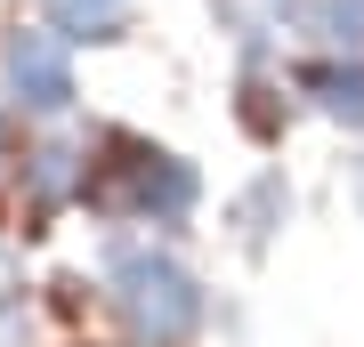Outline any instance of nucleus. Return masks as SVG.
Wrapping results in <instances>:
<instances>
[{
  "instance_id": "6e6552de",
  "label": "nucleus",
  "mask_w": 364,
  "mask_h": 347,
  "mask_svg": "<svg viewBox=\"0 0 364 347\" xmlns=\"http://www.w3.org/2000/svg\"><path fill=\"white\" fill-rule=\"evenodd\" d=\"M16 121H25V114H16V97H9V81H0V145L16 138Z\"/></svg>"
},
{
  "instance_id": "f257e3e1",
  "label": "nucleus",
  "mask_w": 364,
  "mask_h": 347,
  "mask_svg": "<svg viewBox=\"0 0 364 347\" xmlns=\"http://www.w3.org/2000/svg\"><path fill=\"white\" fill-rule=\"evenodd\" d=\"M81 202L105 210L122 226H186L203 202V178L186 154H162L146 138H122V129H97L90 170H81Z\"/></svg>"
},
{
  "instance_id": "7ed1b4c3",
  "label": "nucleus",
  "mask_w": 364,
  "mask_h": 347,
  "mask_svg": "<svg viewBox=\"0 0 364 347\" xmlns=\"http://www.w3.org/2000/svg\"><path fill=\"white\" fill-rule=\"evenodd\" d=\"M0 81H9L16 114H33V121L73 114V97H81V81H73V40L57 33V25H16L9 40H0Z\"/></svg>"
},
{
  "instance_id": "1a4fd4ad",
  "label": "nucleus",
  "mask_w": 364,
  "mask_h": 347,
  "mask_svg": "<svg viewBox=\"0 0 364 347\" xmlns=\"http://www.w3.org/2000/svg\"><path fill=\"white\" fill-rule=\"evenodd\" d=\"M348 194H356V210H364V154L348 162Z\"/></svg>"
},
{
  "instance_id": "f03ea898",
  "label": "nucleus",
  "mask_w": 364,
  "mask_h": 347,
  "mask_svg": "<svg viewBox=\"0 0 364 347\" xmlns=\"http://www.w3.org/2000/svg\"><path fill=\"white\" fill-rule=\"evenodd\" d=\"M105 299H114L130 347H186L210 323V291L195 283V267L178 250H154V243L105 250Z\"/></svg>"
},
{
  "instance_id": "39448f33",
  "label": "nucleus",
  "mask_w": 364,
  "mask_h": 347,
  "mask_svg": "<svg viewBox=\"0 0 364 347\" xmlns=\"http://www.w3.org/2000/svg\"><path fill=\"white\" fill-rule=\"evenodd\" d=\"M284 219H291V186H284V170H259V178L235 194V210H227V226H235V243H243V250H267Z\"/></svg>"
},
{
  "instance_id": "0eeeda50",
  "label": "nucleus",
  "mask_w": 364,
  "mask_h": 347,
  "mask_svg": "<svg viewBox=\"0 0 364 347\" xmlns=\"http://www.w3.org/2000/svg\"><path fill=\"white\" fill-rule=\"evenodd\" d=\"M49 25L65 40H122L130 33V0H49Z\"/></svg>"
},
{
  "instance_id": "20e7f679",
  "label": "nucleus",
  "mask_w": 364,
  "mask_h": 347,
  "mask_svg": "<svg viewBox=\"0 0 364 347\" xmlns=\"http://www.w3.org/2000/svg\"><path fill=\"white\" fill-rule=\"evenodd\" d=\"M299 97L316 105L324 121H340V129H364V65H348V57H316V65H299Z\"/></svg>"
},
{
  "instance_id": "423d86ee",
  "label": "nucleus",
  "mask_w": 364,
  "mask_h": 347,
  "mask_svg": "<svg viewBox=\"0 0 364 347\" xmlns=\"http://www.w3.org/2000/svg\"><path fill=\"white\" fill-rule=\"evenodd\" d=\"M275 25L324 40V49H364V0H275Z\"/></svg>"
}]
</instances>
